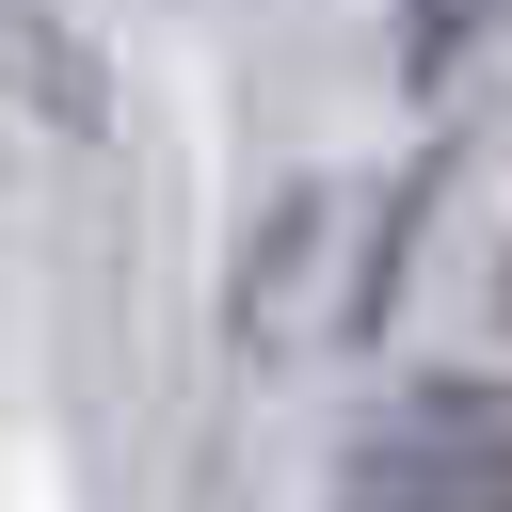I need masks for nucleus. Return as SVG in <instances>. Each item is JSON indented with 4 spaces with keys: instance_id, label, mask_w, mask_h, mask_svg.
Here are the masks:
<instances>
[{
    "instance_id": "nucleus-1",
    "label": "nucleus",
    "mask_w": 512,
    "mask_h": 512,
    "mask_svg": "<svg viewBox=\"0 0 512 512\" xmlns=\"http://www.w3.org/2000/svg\"><path fill=\"white\" fill-rule=\"evenodd\" d=\"M336 480L384 512H512V384L496 368H400L352 416Z\"/></svg>"
},
{
    "instance_id": "nucleus-2",
    "label": "nucleus",
    "mask_w": 512,
    "mask_h": 512,
    "mask_svg": "<svg viewBox=\"0 0 512 512\" xmlns=\"http://www.w3.org/2000/svg\"><path fill=\"white\" fill-rule=\"evenodd\" d=\"M352 224V192L336 176H288L272 208H256V240H240V288H224V336L240 352H288V320H304V288L336 304V272H320V240Z\"/></svg>"
},
{
    "instance_id": "nucleus-3",
    "label": "nucleus",
    "mask_w": 512,
    "mask_h": 512,
    "mask_svg": "<svg viewBox=\"0 0 512 512\" xmlns=\"http://www.w3.org/2000/svg\"><path fill=\"white\" fill-rule=\"evenodd\" d=\"M0 80H16V112L64 128V144H96V112H112V80H96V48L64 32V0H0Z\"/></svg>"
},
{
    "instance_id": "nucleus-4",
    "label": "nucleus",
    "mask_w": 512,
    "mask_h": 512,
    "mask_svg": "<svg viewBox=\"0 0 512 512\" xmlns=\"http://www.w3.org/2000/svg\"><path fill=\"white\" fill-rule=\"evenodd\" d=\"M496 16H512V0H400V80H416V96L464 80V48H496Z\"/></svg>"
},
{
    "instance_id": "nucleus-5",
    "label": "nucleus",
    "mask_w": 512,
    "mask_h": 512,
    "mask_svg": "<svg viewBox=\"0 0 512 512\" xmlns=\"http://www.w3.org/2000/svg\"><path fill=\"white\" fill-rule=\"evenodd\" d=\"M336 512H384V496H336Z\"/></svg>"
}]
</instances>
